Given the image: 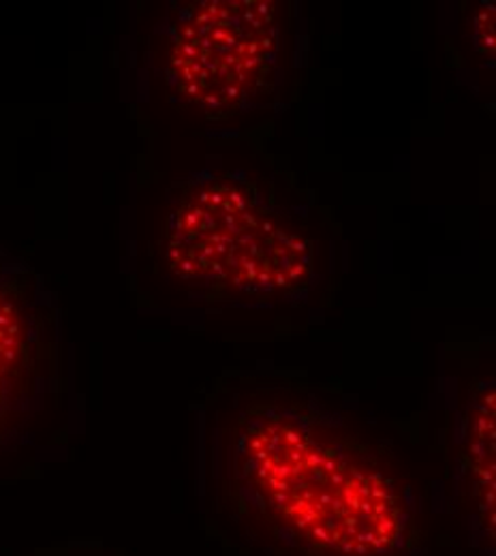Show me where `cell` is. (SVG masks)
<instances>
[{
    "instance_id": "cell-1",
    "label": "cell",
    "mask_w": 496,
    "mask_h": 556,
    "mask_svg": "<svg viewBox=\"0 0 496 556\" xmlns=\"http://www.w3.org/2000/svg\"><path fill=\"white\" fill-rule=\"evenodd\" d=\"M206 525L240 556H425L411 490L328 419L279 403L240 417Z\"/></svg>"
},
{
    "instance_id": "cell-2",
    "label": "cell",
    "mask_w": 496,
    "mask_h": 556,
    "mask_svg": "<svg viewBox=\"0 0 496 556\" xmlns=\"http://www.w3.org/2000/svg\"><path fill=\"white\" fill-rule=\"evenodd\" d=\"M171 270L216 293L253 298L300 289L308 277V244L244 189L214 182L191 193L171 216Z\"/></svg>"
},
{
    "instance_id": "cell-3",
    "label": "cell",
    "mask_w": 496,
    "mask_h": 556,
    "mask_svg": "<svg viewBox=\"0 0 496 556\" xmlns=\"http://www.w3.org/2000/svg\"><path fill=\"white\" fill-rule=\"evenodd\" d=\"M279 52L275 4L266 0H208L195 4L169 54L178 94L208 116H229L262 92Z\"/></svg>"
},
{
    "instance_id": "cell-4",
    "label": "cell",
    "mask_w": 496,
    "mask_h": 556,
    "mask_svg": "<svg viewBox=\"0 0 496 556\" xmlns=\"http://www.w3.org/2000/svg\"><path fill=\"white\" fill-rule=\"evenodd\" d=\"M495 388H484L469 409L465 437V527L482 556H495Z\"/></svg>"
},
{
    "instance_id": "cell-5",
    "label": "cell",
    "mask_w": 496,
    "mask_h": 556,
    "mask_svg": "<svg viewBox=\"0 0 496 556\" xmlns=\"http://www.w3.org/2000/svg\"><path fill=\"white\" fill-rule=\"evenodd\" d=\"M37 332L17 293L0 282V439L30 403L37 388Z\"/></svg>"
}]
</instances>
